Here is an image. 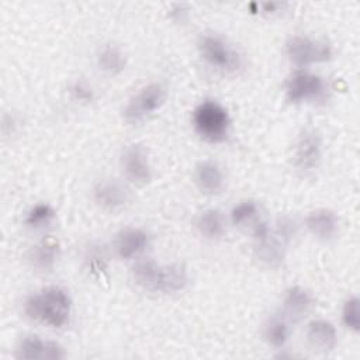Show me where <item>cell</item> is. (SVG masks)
I'll list each match as a JSON object with an SVG mask.
<instances>
[{
  "label": "cell",
  "instance_id": "1",
  "mask_svg": "<svg viewBox=\"0 0 360 360\" xmlns=\"http://www.w3.org/2000/svg\"><path fill=\"white\" fill-rule=\"evenodd\" d=\"M72 301L69 294L56 285L42 288L30 295L24 304L25 315L51 328H62L69 322Z\"/></svg>",
  "mask_w": 360,
  "mask_h": 360
},
{
  "label": "cell",
  "instance_id": "2",
  "mask_svg": "<svg viewBox=\"0 0 360 360\" xmlns=\"http://www.w3.org/2000/svg\"><path fill=\"white\" fill-rule=\"evenodd\" d=\"M135 283L150 292H177L187 284V271L183 264H160L145 259L132 267Z\"/></svg>",
  "mask_w": 360,
  "mask_h": 360
},
{
  "label": "cell",
  "instance_id": "3",
  "mask_svg": "<svg viewBox=\"0 0 360 360\" xmlns=\"http://www.w3.org/2000/svg\"><path fill=\"white\" fill-rule=\"evenodd\" d=\"M294 235L292 222L283 218L274 226L267 222H260L255 226L253 238L256 240L257 256L269 266H277L283 262L287 246Z\"/></svg>",
  "mask_w": 360,
  "mask_h": 360
},
{
  "label": "cell",
  "instance_id": "4",
  "mask_svg": "<svg viewBox=\"0 0 360 360\" xmlns=\"http://www.w3.org/2000/svg\"><path fill=\"white\" fill-rule=\"evenodd\" d=\"M195 131L208 142H222L229 131V115L226 110L217 101H202L193 114Z\"/></svg>",
  "mask_w": 360,
  "mask_h": 360
},
{
  "label": "cell",
  "instance_id": "5",
  "mask_svg": "<svg viewBox=\"0 0 360 360\" xmlns=\"http://www.w3.org/2000/svg\"><path fill=\"white\" fill-rule=\"evenodd\" d=\"M198 49L202 59L212 68L233 72L240 65L239 53L217 35H204L198 42Z\"/></svg>",
  "mask_w": 360,
  "mask_h": 360
},
{
  "label": "cell",
  "instance_id": "6",
  "mask_svg": "<svg viewBox=\"0 0 360 360\" xmlns=\"http://www.w3.org/2000/svg\"><path fill=\"white\" fill-rule=\"evenodd\" d=\"M287 55L298 66H307L330 59V46L319 39L305 35H294L287 42Z\"/></svg>",
  "mask_w": 360,
  "mask_h": 360
},
{
  "label": "cell",
  "instance_id": "7",
  "mask_svg": "<svg viewBox=\"0 0 360 360\" xmlns=\"http://www.w3.org/2000/svg\"><path fill=\"white\" fill-rule=\"evenodd\" d=\"M166 98L165 89L159 83L142 87L125 105L124 117L129 122H139L160 108Z\"/></svg>",
  "mask_w": 360,
  "mask_h": 360
},
{
  "label": "cell",
  "instance_id": "8",
  "mask_svg": "<svg viewBox=\"0 0 360 360\" xmlns=\"http://www.w3.org/2000/svg\"><path fill=\"white\" fill-rule=\"evenodd\" d=\"M322 143L315 129H304L294 148V165L302 173H311L319 165Z\"/></svg>",
  "mask_w": 360,
  "mask_h": 360
},
{
  "label": "cell",
  "instance_id": "9",
  "mask_svg": "<svg viewBox=\"0 0 360 360\" xmlns=\"http://www.w3.org/2000/svg\"><path fill=\"white\" fill-rule=\"evenodd\" d=\"M287 97L292 103H302L319 98L325 91L322 77L309 72L294 73L285 86Z\"/></svg>",
  "mask_w": 360,
  "mask_h": 360
},
{
  "label": "cell",
  "instance_id": "10",
  "mask_svg": "<svg viewBox=\"0 0 360 360\" xmlns=\"http://www.w3.org/2000/svg\"><path fill=\"white\" fill-rule=\"evenodd\" d=\"M121 167L125 177L135 184H146L152 179V169L146 152L139 145H131L124 149Z\"/></svg>",
  "mask_w": 360,
  "mask_h": 360
},
{
  "label": "cell",
  "instance_id": "11",
  "mask_svg": "<svg viewBox=\"0 0 360 360\" xmlns=\"http://www.w3.org/2000/svg\"><path fill=\"white\" fill-rule=\"evenodd\" d=\"M17 357L28 359V360L63 359L65 352H63V347L56 342L42 340L38 336H27L20 342L17 347Z\"/></svg>",
  "mask_w": 360,
  "mask_h": 360
},
{
  "label": "cell",
  "instance_id": "12",
  "mask_svg": "<svg viewBox=\"0 0 360 360\" xmlns=\"http://www.w3.org/2000/svg\"><path fill=\"white\" fill-rule=\"evenodd\" d=\"M149 236L141 228L128 226L121 229L114 239V249L121 259H132L145 250Z\"/></svg>",
  "mask_w": 360,
  "mask_h": 360
},
{
  "label": "cell",
  "instance_id": "13",
  "mask_svg": "<svg viewBox=\"0 0 360 360\" xmlns=\"http://www.w3.org/2000/svg\"><path fill=\"white\" fill-rule=\"evenodd\" d=\"M96 202L108 211H117L122 208L128 201L127 190L114 180H101L93 190Z\"/></svg>",
  "mask_w": 360,
  "mask_h": 360
},
{
  "label": "cell",
  "instance_id": "14",
  "mask_svg": "<svg viewBox=\"0 0 360 360\" xmlns=\"http://www.w3.org/2000/svg\"><path fill=\"white\" fill-rule=\"evenodd\" d=\"M308 231L322 240H330L339 231V219L336 214L328 208H318L308 214L305 219Z\"/></svg>",
  "mask_w": 360,
  "mask_h": 360
},
{
  "label": "cell",
  "instance_id": "15",
  "mask_svg": "<svg viewBox=\"0 0 360 360\" xmlns=\"http://www.w3.org/2000/svg\"><path fill=\"white\" fill-rule=\"evenodd\" d=\"M195 183L205 194H218L222 191L225 177L221 167L211 160L200 162L195 167Z\"/></svg>",
  "mask_w": 360,
  "mask_h": 360
},
{
  "label": "cell",
  "instance_id": "16",
  "mask_svg": "<svg viewBox=\"0 0 360 360\" xmlns=\"http://www.w3.org/2000/svg\"><path fill=\"white\" fill-rule=\"evenodd\" d=\"M312 304H314V300L311 294L305 288L300 285H294V287H290L284 294L283 311L288 319L298 321L308 314Z\"/></svg>",
  "mask_w": 360,
  "mask_h": 360
},
{
  "label": "cell",
  "instance_id": "17",
  "mask_svg": "<svg viewBox=\"0 0 360 360\" xmlns=\"http://www.w3.org/2000/svg\"><path fill=\"white\" fill-rule=\"evenodd\" d=\"M308 342L321 352H329L335 347L338 333L335 326L325 319H315L309 322L307 329Z\"/></svg>",
  "mask_w": 360,
  "mask_h": 360
},
{
  "label": "cell",
  "instance_id": "18",
  "mask_svg": "<svg viewBox=\"0 0 360 360\" xmlns=\"http://www.w3.org/2000/svg\"><path fill=\"white\" fill-rule=\"evenodd\" d=\"M198 232L207 239H218L225 233V219L218 210L202 211L195 221Z\"/></svg>",
  "mask_w": 360,
  "mask_h": 360
},
{
  "label": "cell",
  "instance_id": "19",
  "mask_svg": "<svg viewBox=\"0 0 360 360\" xmlns=\"http://www.w3.org/2000/svg\"><path fill=\"white\" fill-rule=\"evenodd\" d=\"M59 253V246L58 242L53 239H44L39 242L37 246L32 248L31 250V263L35 269L48 271L53 267Z\"/></svg>",
  "mask_w": 360,
  "mask_h": 360
},
{
  "label": "cell",
  "instance_id": "20",
  "mask_svg": "<svg viewBox=\"0 0 360 360\" xmlns=\"http://www.w3.org/2000/svg\"><path fill=\"white\" fill-rule=\"evenodd\" d=\"M264 339L273 347H283L290 338V326L285 318L271 316L264 323Z\"/></svg>",
  "mask_w": 360,
  "mask_h": 360
},
{
  "label": "cell",
  "instance_id": "21",
  "mask_svg": "<svg viewBox=\"0 0 360 360\" xmlns=\"http://www.w3.org/2000/svg\"><path fill=\"white\" fill-rule=\"evenodd\" d=\"M97 62L100 69L111 75H117L125 68V56L122 51L115 45H105L100 49Z\"/></svg>",
  "mask_w": 360,
  "mask_h": 360
},
{
  "label": "cell",
  "instance_id": "22",
  "mask_svg": "<svg viewBox=\"0 0 360 360\" xmlns=\"http://www.w3.org/2000/svg\"><path fill=\"white\" fill-rule=\"evenodd\" d=\"M55 218V211L48 204H37L25 217V224L31 228H42Z\"/></svg>",
  "mask_w": 360,
  "mask_h": 360
},
{
  "label": "cell",
  "instance_id": "23",
  "mask_svg": "<svg viewBox=\"0 0 360 360\" xmlns=\"http://www.w3.org/2000/svg\"><path fill=\"white\" fill-rule=\"evenodd\" d=\"M342 319L343 323L352 329L353 332H359L360 328V318H359V298L350 297L345 301L342 308Z\"/></svg>",
  "mask_w": 360,
  "mask_h": 360
},
{
  "label": "cell",
  "instance_id": "24",
  "mask_svg": "<svg viewBox=\"0 0 360 360\" xmlns=\"http://www.w3.org/2000/svg\"><path fill=\"white\" fill-rule=\"evenodd\" d=\"M257 214V205L255 201H242L231 211V219L235 225H240Z\"/></svg>",
  "mask_w": 360,
  "mask_h": 360
}]
</instances>
